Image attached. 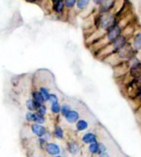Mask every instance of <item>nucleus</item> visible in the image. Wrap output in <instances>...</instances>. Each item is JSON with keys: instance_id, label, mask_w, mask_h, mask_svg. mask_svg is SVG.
<instances>
[{"instance_id": "1", "label": "nucleus", "mask_w": 141, "mask_h": 157, "mask_svg": "<svg viewBox=\"0 0 141 157\" xmlns=\"http://www.w3.org/2000/svg\"><path fill=\"white\" fill-rule=\"evenodd\" d=\"M129 42V37L125 34H121L118 38L114 40L111 43L108 44L107 46H105L103 49V55L105 57H109L111 55H113L114 53H115L116 51H119V49L123 48L124 45H126Z\"/></svg>"}, {"instance_id": "2", "label": "nucleus", "mask_w": 141, "mask_h": 157, "mask_svg": "<svg viewBox=\"0 0 141 157\" xmlns=\"http://www.w3.org/2000/svg\"><path fill=\"white\" fill-rule=\"evenodd\" d=\"M97 27L100 29L104 31L107 33L110 29L115 27V25H118V18L116 16L110 13H104V14H100L99 17L97 18Z\"/></svg>"}, {"instance_id": "3", "label": "nucleus", "mask_w": 141, "mask_h": 157, "mask_svg": "<svg viewBox=\"0 0 141 157\" xmlns=\"http://www.w3.org/2000/svg\"><path fill=\"white\" fill-rule=\"evenodd\" d=\"M123 34V29L119 26V25H115V27L110 29L108 32L105 33V37L102 38L101 41H104V47L107 46L108 44L111 43L114 40H115L119 36Z\"/></svg>"}, {"instance_id": "4", "label": "nucleus", "mask_w": 141, "mask_h": 157, "mask_svg": "<svg viewBox=\"0 0 141 157\" xmlns=\"http://www.w3.org/2000/svg\"><path fill=\"white\" fill-rule=\"evenodd\" d=\"M65 149L67 153L71 156H78L81 153V144L80 142L75 139H69L66 141Z\"/></svg>"}, {"instance_id": "5", "label": "nucleus", "mask_w": 141, "mask_h": 157, "mask_svg": "<svg viewBox=\"0 0 141 157\" xmlns=\"http://www.w3.org/2000/svg\"><path fill=\"white\" fill-rule=\"evenodd\" d=\"M43 151H45L48 156L52 157V156H56V155L61 154L63 152V149L61 148V146L58 144L57 142L50 141L46 144L45 148H43Z\"/></svg>"}, {"instance_id": "6", "label": "nucleus", "mask_w": 141, "mask_h": 157, "mask_svg": "<svg viewBox=\"0 0 141 157\" xmlns=\"http://www.w3.org/2000/svg\"><path fill=\"white\" fill-rule=\"evenodd\" d=\"M30 130H31L32 135L34 136H36L37 139H38V137H42L46 134V132L48 131L46 126L36 124V123H32V124L30 125Z\"/></svg>"}, {"instance_id": "7", "label": "nucleus", "mask_w": 141, "mask_h": 157, "mask_svg": "<svg viewBox=\"0 0 141 157\" xmlns=\"http://www.w3.org/2000/svg\"><path fill=\"white\" fill-rule=\"evenodd\" d=\"M96 141H98V135L95 132L88 131L81 136V142L85 145H89Z\"/></svg>"}, {"instance_id": "8", "label": "nucleus", "mask_w": 141, "mask_h": 157, "mask_svg": "<svg viewBox=\"0 0 141 157\" xmlns=\"http://www.w3.org/2000/svg\"><path fill=\"white\" fill-rule=\"evenodd\" d=\"M79 119H80V113L78 110H75V109H72L64 117V121L68 125H75Z\"/></svg>"}, {"instance_id": "9", "label": "nucleus", "mask_w": 141, "mask_h": 157, "mask_svg": "<svg viewBox=\"0 0 141 157\" xmlns=\"http://www.w3.org/2000/svg\"><path fill=\"white\" fill-rule=\"evenodd\" d=\"M53 139L56 140H65V132L63 130V128L59 124H55L53 126V130L51 132Z\"/></svg>"}, {"instance_id": "10", "label": "nucleus", "mask_w": 141, "mask_h": 157, "mask_svg": "<svg viewBox=\"0 0 141 157\" xmlns=\"http://www.w3.org/2000/svg\"><path fill=\"white\" fill-rule=\"evenodd\" d=\"M74 126H75V131L77 132H84L86 131H88V129L90 128V123L86 119H81L80 118Z\"/></svg>"}, {"instance_id": "11", "label": "nucleus", "mask_w": 141, "mask_h": 157, "mask_svg": "<svg viewBox=\"0 0 141 157\" xmlns=\"http://www.w3.org/2000/svg\"><path fill=\"white\" fill-rule=\"evenodd\" d=\"M133 49L136 52L141 51V32L135 33L132 37V41L130 42Z\"/></svg>"}, {"instance_id": "12", "label": "nucleus", "mask_w": 141, "mask_h": 157, "mask_svg": "<svg viewBox=\"0 0 141 157\" xmlns=\"http://www.w3.org/2000/svg\"><path fill=\"white\" fill-rule=\"evenodd\" d=\"M87 150H88L89 154L93 156H98L100 154V141L98 140L89 145H87Z\"/></svg>"}, {"instance_id": "13", "label": "nucleus", "mask_w": 141, "mask_h": 157, "mask_svg": "<svg viewBox=\"0 0 141 157\" xmlns=\"http://www.w3.org/2000/svg\"><path fill=\"white\" fill-rule=\"evenodd\" d=\"M31 97L33 98L34 101H35L38 106H41L42 104H46V101H45V99H43L42 95L41 94V92L38 91V90H32V92H31Z\"/></svg>"}, {"instance_id": "14", "label": "nucleus", "mask_w": 141, "mask_h": 157, "mask_svg": "<svg viewBox=\"0 0 141 157\" xmlns=\"http://www.w3.org/2000/svg\"><path fill=\"white\" fill-rule=\"evenodd\" d=\"M114 2L115 0H104L103 3L100 5V13H109V11L114 6Z\"/></svg>"}, {"instance_id": "15", "label": "nucleus", "mask_w": 141, "mask_h": 157, "mask_svg": "<svg viewBox=\"0 0 141 157\" xmlns=\"http://www.w3.org/2000/svg\"><path fill=\"white\" fill-rule=\"evenodd\" d=\"M25 106L27 108V111H30V112H36L38 105L37 103L34 101V99L32 97H29L28 99L25 102Z\"/></svg>"}, {"instance_id": "16", "label": "nucleus", "mask_w": 141, "mask_h": 157, "mask_svg": "<svg viewBox=\"0 0 141 157\" xmlns=\"http://www.w3.org/2000/svg\"><path fill=\"white\" fill-rule=\"evenodd\" d=\"M38 91L41 92V94L42 95L46 103L48 102V98H50V95L51 93L50 90V88H48L47 86H38Z\"/></svg>"}, {"instance_id": "17", "label": "nucleus", "mask_w": 141, "mask_h": 157, "mask_svg": "<svg viewBox=\"0 0 141 157\" xmlns=\"http://www.w3.org/2000/svg\"><path fill=\"white\" fill-rule=\"evenodd\" d=\"M60 109H61V104L60 102H55V103H51L50 105V113L54 116L60 115Z\"/></svg>"}, {"instance_id": "18", "label": "nucleus", "mask_w": 141, "mask_h": 157, "mask_svg": "<svg viewBox=\"0 0 141 157\" xmlns=\"http://www.w3.org/2000/svg\"><path fill=\"white\" fill-rule=\"evenodd\" d=\"M71 110H72V107H71V105L69 104V103H66V102L62 103L61 109H60V116L64 118Z\"/></svg>"}, {"instance_id": "19", "label": "nucleus", "mask_w": 141, "mask_h": 157, "mask_svg": "<svg viewBox=\"0 0 141 157\" xmlns=\"http://www.w3.org/2000/svg\"><path fill=\"white\" fill-rule=\"evenodd\" d=\"M33 123H36V124H40V125H45L46 123V117L38 115L37 112H34Z\"/></svg>"}, {"instance_id": "20", "label": "nucleus", "mask_w": 141, "mask_h": 157, "mask_svg": "<svg viewBox=\"0 0 141 157\" xmlns=\"http://www.w3.org/2000/svg\"><path fill=\"white\" fill-rule=\"evenodd\" d=\"M64 1L63 0H57V1L54 2L53 4V10L56 12V13H61L63 11V9H64Z\"/></svg>"}, {"instance_id": "21", "label": "nucleus", "mask_w": 141, "mask_h": 157, "mask_svg": "<svg viewBox=\"0 0 141 157\" xmlns=\"http://www.w3.org/2000/svg\"><path fill=\"white\" fill-rule=\"evenodd\" d=\"M47 111H48V109H47L46 104H42V105H41V106H38V109H37L36 112L38 113V115L46 117V116L47 115Z\"/></svg>"}, {"instance_id": "22", "label": "nucleus", "mask_w": 141, "mask_h": 157, "mask_svg": "<svg viewBox=\"0 0 141 157\" xmlns=\"http://www.w3.org/2000/svg\"><path fill=\"white\" fill-rule=\"evenodd\" d=\"M89 3H90V0H77V2H76L77 7L80 10L85 9L89 5Z\"/></svg>"}, {"instance_id": "23", "label": "nucleus", "mask_w": 141, "mask_h": 157, "mask_svg": "<svg viewBox=\"0 0 141 157\" xmlns=\"http://www.w3.org/2000/svg\"><path fill=\"white\" fill-rule=\"evenodd\" d=\"M133 101H136L139 105L141 104V87H139L133 94Z\"/></svg>"}, {"instance_id": "24", "label": "nucleus", "mask_w": 141, "mask_h": 157, "mask_svg": "<svg viewBox=\"0 0 141 157\" xmlns=\"http://www.w3.org/2000/svg\"><path fill=\"white\" fill-rule=\"evenodd\" d=\"M55 102H59V97H58L56 93H50V98H48V103L51 104V103H55Z\"/></svg>"}, {"instance_id": "25", "label": "nucleus", "mask_w": 141, "mask_h": 157, "mask_svg": "<svg viewBox=\"0 0 141 157\" xmlns=\"http://www.w3.org/2000/svg\"><path fill=\"white\" fill-rule=\"evenodd\" d=\"M25 120L32 124L33 123V120H34V112H30V111H27L25 113Z\"/></svg>"}, {"instance_id": "26", "label": "nucleus", "mask_w": 141, "mask_h": 157, "mask_svg": "<svg viewBox=\"0 0 141 157\" xmlns=\"http://www.w3.org/2000/svg\"><path fill=\"white\" fill-rule=\"evenodd\" d=\"M37 144H38V146L40 147L41 149H43L47 142L43 140V137H38V139L37 140Z\"/></svg>"}, {"instance_id": "27", "label": "nucleus", "mask_w": 141, "mask_h": 157, "mask_svg": "<svg viewBox=\"0 0 141 157\" xmlns=\"http://www.w3.org/2000/svg\"><path fill=\"white\" fill-rule=\"evenodd\" d=\"M63 1H64V4L67 8L71 9V8L74 7V5L76 4L77 0H63Z\"/></svg>"}, {"instance_id": "28", "label": "nucleus", "mask_w": 141, "mask_h": 157, "mask_svg": "<svg viewBox=\"0 0 141 157\" xmlns=\"http://www.w3.org/2000/svg\"><path fill=\"white\" fill-rule=\"evenodd\" d=\"M107 152H108V147H107V145L104 144V142L100 141V154L107 153Z\"/></svg>"}, {"instance_id": "29", "label": "nucleus", "mask_w": 141, "mask_h": 157, "mask_svg": "<svg viewBox=\"0 0 141 157\" xmlns=\"http://www.w3.org/2000/svg\"><path fill=\"white\" fill-rule=\"evenodd\" d=\"M43 137V140H45L46 142H50V141H51V140L53 139V136H52V134L50 132V131H47L46 132V134L42 136Z\"/></svg>"}, {"instance_id": "30", "label": "nucleus", "mask_w": 141, "mask_h": 157, "mask_svg": "<svg viewBox=\"0 0 141 157\" xmlns=\"http://www.w3.org/2000/svg\"><path fill=\"white\" fill-rule=\"evenodd\" d=\"M97 157H111L110 154H109V152H107V153H103V154H99Z\"/></svg>"}, {"instance_id": "31", "label": "nucleus", "mask_w": 141, "mask_h": 157, "mask_svg": "<svg viewBox=\"0 0 141 157\" xmlns=\"http://www.w3.org/2000/svg\"><path fill=\"white\" fill-rule=\"evenodd\" d=\"M93 1H94V3H95L96 5H99V6H100V5H101L102 3H103L104 0H93Z\"/></svg>"}, {"instance_id": "32", "label": "nucleus", "mask_w": 141, "mask_h": 157, "mask_svg": "<svg viewBox=\"0 0 141 157\" xmlns=\"http://www.w3.org/2000/svg\"><path fill=\"white\" fill-rule=\"evenodd\" d=\"M63 151H64V150H63ZM52 157H67V156H66V154L64 153V152H62L61 154H59V155H56V156H52Z\"/></svg>"}, {"instance_id": "33", "label": "nucleus", "mask_w": 141, "mask_h": 157, "mask_svg": "<svg viewBox=\"0 0 141 157\" xmlns=\"http://www.w3.org/2000/svg\"><path fill=\"white\" fill-rule=\"evenodd\" d=\"M139 108H140V109H141V104H140V105H139Z\"/></svg>"}]
</instances>
